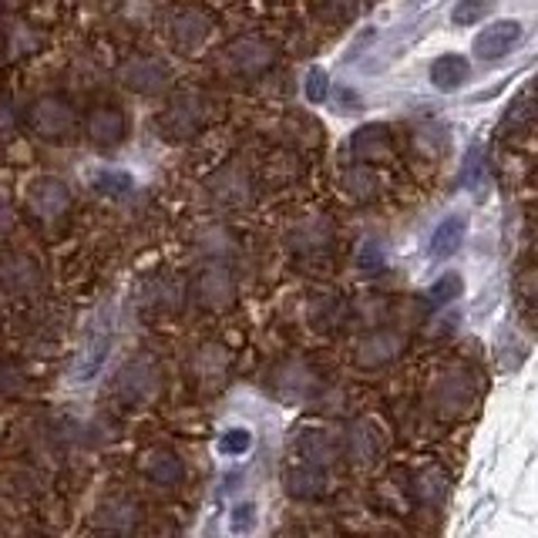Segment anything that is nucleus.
Segmentation results:
<instances>
[{"instance_id": "nucleus-6", "label": "nucleus", "mask_w": 538, "mask_h": 538, "mask_svg": "<svg viewBox=\"0 0 538 538\" xmlns=\"http://www.w3.org/2000/svg\"><path fill=\"white\" fill-rule=\"evenodd\" d=\"M27 209H31V216L37 222H44V226H54V222H61L64 216H68L71 192L64 189V182H58V179H41V182L31 185Z\"/></svg>"}, {"instance_id": "nucleus-13", "label": "nucleus", "mask_w": 538, "mask_h": 538, "mask_svg": "<svg viewBox=\"0 0 538 538\" xmlns=\"http://www.w3.org/2000/svg\"><path fill=\"white\" fill-rule=\"evenodd\" d=\"M108 343H111V330L101 320H95L91 327L85 347H81V360H78V380H95V374L101 370L108 357Z\"/></svg>"}, {"instance_id": "nucleus-27", "label": "nucleus", "mask_w": 538, "mask_h": 538, "mask_svg": "<svg viewBox=\"0 0 538 538\" xmlns=\"http://www.w3.org/2000/svg\"><path fill=\"white\" fill-rule=\"evenodd\" d=\"M327 95H330V74L323 68H310V74H306V98L313 105H323Z\"/></svg>"}, {"instance_id": "nucleus-21", "label": "nucleus", "mask_w": 538, "mask_h": 538, "mask_svg": "<svg viewBox=\"0 0 538 538\" xmlns=\"http://www.w3.org/2000/svg\"><path fill=\"white\" fill-rule=\"evenodd\" d=\"M101 522L108 528H132L138 522V505L125 502V498H115V502L101 508Z\"/></svg>"}, {"instance_id": "nucleus-14", "label": "nucleus", "mask_w": 538, "mask_h": 538, "mask_svg": "<svg viewBox=\"0 0 538 538\" xmlns=\"http://www.w3.org/2000/svg\"><path fill=\"white\" fill-rule=\"evenodd\" d=\"M465 236H468V216H448L431 236V256L451 259L461 249V243H465Z\"/></svg>"}, {"instance_id": "nucleus-3", "label": "nucleus", "mask_w": 538, "mask_h": 538, "mask_svg": "<svg viewBox=\"0 0 538 538\" xmlns=\"http://www.w3.org/2000/svg\"><path fill=\"white\" fill-rule=\"evenodd\" d=\"M428 401L441 417L465 414L471 411V404H475V380H471L465 370H444L428 391Z\"/></svg>"}, {"instance_id": "nucleus-7", "label": "nucleus", "mask_w": 538, "mask_h": 538, "mask_svg": "<svg viewBox=\"0 0 538 538\" xmlns=\"http://www.w3.org/2000/svg\"><path fill=\"white\" fill-rule=\"evenodd\" d=\"M212 34V17L202 7H182L172 14L169 21V37L179 51H199Z\"/></svg>"}, {"instance_id": "nucleus-17", "label": "nucleus", "mask_w": 538, "mask_h": 538, "mask_svg": "<svg viewBox=\"0 0 538 538\" xmlns=\"http://www.w3.org/2000/svg\"><path fill=\"white\" fill-rule=\"evenodd\" d=\"M354 155L360 162H377V159H387L391 155V135L384 132V128L370 125V128H360L354 135Z\"/></svg>"}, {"instance_id": "nucleus-16", "label": "nucleus", "mask_w": 538, "mask_h": 538, "mask_svg": "<svg viewBox=\"0 0 538 538\" xmlns=\"http://www.w3.org/2000/svg\"><path fill=\"white\" fill-rule=\"evenodd\" d=\"M0 283L7 286V290L14 293H27L31 286H37V266L34 259H27L21 253L7 256L4 263H0Z\"/></svg>"}, {"instance_id": "nucleus-4", "label": "nucleus", "mask_w": 538, "mask_h": 538, "mask_svg": "<svg viewBox=\"0 0 538 538\" xmlns=\"http://www.w3.org/2000/svg\"><path fill=\"white\" fill-rule=\"evenodd\" d=\"M118 78H122L125 88L138 91V95H162L172 85V68L159 54H135V58L122 64Z\"/></svg>"}, {"instance_id": "nucleus-25", "label": "nucleus", "mask_w": 538, "mask_h": 538, "mask_svg": "<svg viewBox=\"0 0 538 538\" xmlns=\"http://www.w3.org/2000/svg\"><path fill=\"white\" fill-rule=\"evenodd\" d=\"M249 448H253V431L249 428H229L226 434H222V441H219V451L222 454H246Z\"/></svg>"}, {"instance_id": "nucleus-18", "label": "nucleus", "mask_w": 538, "mask_h": 538, "mask_svg": "<svg viewBox=\"0 0 538 538\" xmlns=\"http://www.w3.org/2000/svg\"><path fill=\"white\" fill-rule=\"evenodd\" d=\"M323 488H327V478H323L320 465H303L300 471L290 475V491L300 498H317Z\"/></svg>"}, {"instance_id": "nucleus-26", "label": "nucleus", "mask_w": 538, "mask_h": 538, "mask_svg": "<svg viewBox=\"0 0 538 538\" xmlns=\"http://www.w3.org/2000/svg\"><path fill=\"white\" fill-rule=\"evenodd\" d=\"M330 239V229L323 222H313V226H300L293 233V246L296 249H317Z\"/></svg>"}, {"instance_id": "nucleus-28", "label": "nucleus", "mask_w": 538, "mask_h": 538, "mask_svg": "<svg viewBox=\"0 0 538 538\" xmlns=\"http://www.w3.org/2000/svg\"><path fill=\"white\" fill-rule=\"evenodd\" d=\"M360 269L364 273H377V269H384V263H387V253H384V246L377 243V239H367L364 243V249H360Z\"/></svg>"}, {"instance_id": "nucleus-5", "label": "nucleus", "mask_w": 538, "mask_h": 538, "mask_svg": "<svg viewBox=\"0 0 538 538\" xmlns=\"http://www.w3.org/2000/svg\"><path fill=\"white\" fill-rule=\"evenodd\" d=\"M202 122H206V101L192 95V91H182V95H175L169 101V108L159 115V132L175 142V138L196 135Z\"/></svg>"}, {"instance_id": "nucleus-30", "label": "nucleus", "mask_w": 538, "mask_h": 538, "mask_svg": "<svg viewBox=\"0 0 538 538\" xmlns=\"http://www.w3.org/2000/svg\"><path fill=\"white\" fill-rule=\"evenodd\" d=\"M253 525H256V508L253 505H239L233 512V522H229V528H233V532H249Z\"/></svg>"}, {"instance_id": "nucleus-11", "label": "nucleus", "mask_w": 538, "mask_h": 538, "mask_svg": "<svg viewBox=\"0 0 538 538\" xmlns=\"http://www.w3.org/2000/svg\"><path fill=\"white\" fill-rule=\"evenodd\" d=\"M138 471H142V478L148 481V485H155V488H175V485H182V478H185L182 461L175 458L172 451H159V448L142 454Z\"/></svg>"}, {"instance_id": "nucleus-2", "label": "nucleus", "mask_w": 538, "mask_h": 538, "mask_svg": "<svg viewBox=\"0 0 538 538\" xmlns=\"http://www.w3.org/2000/svg\"><path fill=\"white\" fill-rule=\"evenodd\" d=\"M27 125L37 138H68L78 125V111L68 98L41 95L27 111Z\"/></svg>"}, {"instance_id": "nucleus-19", "label": "nucleus", "mask_w": 538, "mask_h": 538, "mask_svg": "<svg viewBox=\"0 0 538 538\" xmlns=\"http://www.w3.org/2000/svg\"><path fill=\"white\" fill-rule=\"evenodd\" d=\"M296 448H300L306 465H327L333 454H337V444H333V438H327V434H320V431L306 434V438L296 444Z\"/></svg>"}, {"instance_id": "nucleus-12", "label": "nucleus", "mask_w": 538, "mask_h": 538, "mask_svg": "<svg viewBox=\"0 0 538 538\" xmlns=\"http://www.w3.org/2000/svg\"><path fill=\"white\" fill-rule=\"evenodd\" d=\"M401 347H404V340L391 330L370 333V337L360 340V347H357V364L360 367H384L401 354Z\"/></svg>"}, {"instance_id": "nucleus-9", "label": "nucleus", "mask_w": 538, "mask_h": 538, "mask_svg": "<svg viewBox=\"0 0 538 538\" xmlns=\"http://www.w3.org/2000/svg\"><path fill=\"white\" fill-rule=\"evenodd\" d=\"M518 41H522V24L518 21H495L475 37V48L471 51H475L481 61H498V58H505Z\"/></svg>"}, {"instance_id": "nucleus-23", "label": "nucleus", "mask_w": 538, "mask_h": 538, "mask_svg": "<svg viewBox=\"0 0 538 538\" xmlns=\"http://www.w3.org/2000/svg\"><path fill=\"white\" fill-rule=\"evenodd\" d=\"M488 7H491V0H458L451 11V21L458 27H471L488 14Z\"/></svg>"}, {"instance_id": "nucleus-15", "label": "nucleus", "mask_w": 538, "mask_h": 538, "mask_svg": "<svg viewBox=\"0 0 538 538\" xmlns=\"http://www.w3.org/2000/svg\"><path fill=\"white\" fill-rule=\"evenodd\" d=\"M471 64L461 54H441L438 61L431 64V85L438 91H458L468 81Z\"/></svg>"}, {"instance_id": "nucleus-29", "label": "nucleus", "mask_w": 538, "mask_h": 538, "mask_svg": "<svg viewBox=\"0 0 538 538\" xmlns=\"http://www.w3.org/2000/svg\"><path fill=\"white\" fill-rule=\"evenodd\" d=\"M95 185L105 196H125V192L132 189V179H128L125 172H101Z\"/></svg>"}, {"instance_id": "nucleus-8", "label": "nucleus", "mask_w": 538, "mask_h": 538, "mask_svg": "<svg viewBox=\"0 0 538 538\" xmlns=\"http://www.w3.org/2000/svg\"><path fill=\"white\" fill-rule=\"evenodd\" d=\"M85 132L91 142L101 148L118 145L128 132V118H125V111L115 105H95L85 115Z\"/></svg>"}, {"instance_id": "nucleus-22", "label": "nucleus", "mask_w": 538, "mask_h": 538, "mask_svg": "<svg viewBox=\"0 0 538 538\" xmlns=\"http://www.w3.org/2000/svg\"><path fill=\"white\" fill-rule=\"evenodd\" d=\"M380 441H377V431H370V424H357L354 431H350V454H354L357 461H370L377 454Z\"/></svg>"}, {"instance_id": "nucleus-10", "label": "nucleus", "mask_w": 538, "mask_h": 538, "mask_svg": "<svg viewBox=\"0 0 538 538\" xmlns=\"http://www.w3.org/2000/svg\"><path fill=\"white\" fill-rule=\"evenodd\" d=\"M233 296H236V283L226 266H206L196 276V300L202 306H209V310H219V306L233 303Z\"/></svg>"}, {"instance_id": "nucleus-24", "label": "nucleus", "mask_w": 538, "mask_h": 538, "mask_svg": "<svg viewBox=\"0 0 538 538\" xmlns=\"http://www.w3.org/2000/svg\"><path fill=\"white\" fill-rule=\"evenodd\" d=\"M461 293V276H454V273H444L438 283L431 286L428 290V303L438 310V306H444V303H451L454 296Z\"/></svg>"}, {"instance_id": "nucleus-1", "label": "nucleus", "mask_w": 538, "mask_h": 538, "mask_svg": "<svg viewBox=\"0 0 538 538\" xmlns=\"http://www.w3.org/2000/svg\"><path fill=\"white\" fill-rule=\"evenodd\" d=\"M222 61H226V71L236 74V78H259L273 68L276 61V48L259 34H246L236 37L226 51H222Z\"/></svg>"}, {"instance_id": "nucleus-20", "label": "nucleus", "mask_w": 538, "mask_h": 538, "mask_svg": "<svg viewBox=\"0 0 538 538\" xmlns=\"http://www.w3.org/2000/svg\"><path fill=\"white\" fill-rule=\"evenodd\" d=\"M343 185H347V196L357 199V202H367L377 196V175L367 169V165H357V169L347 172V179H343Z\"/></svg>"}]
</instances>
